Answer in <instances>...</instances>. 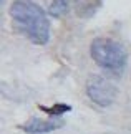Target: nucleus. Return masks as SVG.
Segmentation results:
<instances>
[{
  "instance_id": "f257e3e1",
  "label": "nucleus",
  "mask_w": 131,
  "mask_h": 134,
  "mask_svg": "<svg viewBox=\"0 0 131 134\" xmlns=\"http://www.w3.org/2000/svg\"><path fill=\"white\" fill-rule=\"evenodd\" d=\"M18 33L35 45H46L50 40V22L46 13L33 0H13L8 8Z\"/></svg>"
},
{
  "instance_id": "f03ea898",
  "label": "nucleus",
  "mask_w": 131,
  "mask_h": 134,
  "mask_svg": "<svg viewBox=\"0 0 131 134\" xmlns=\"http://www.w3.org/2000/svg\"><path fill=\"white\" fill-rule=\"evenodd\" d=\"M90 55L93 61L104 71L109 73H121L126 66V50L124 46L116 42L113 38H106V37H99L95 38L90 45Z\"/></svg>"
},
{
  "instance_id": "7ed1b4c3",
  "label": "nucleus",
  "mask_w": 131,
  "mask_h": 134,
  "mask_svg": "<svg viewBox=\"0 0 131 134\" xmlns=\"http://www.w3.org/2000/svg\"><path fill=\"white\" fill-rule=\"evenodd\" d=\"M86 94L95 104L106 108L114 103L118 96V88L104 76L93 75L86 81Z\"/></svg>"
},
{
  "instance_id": "20e7f679",
  "label": "nucleus",
  "mask_w": 131,
  "mask_h": 134,
  "mask_svg": "<svg viewBox=\"0 0 131 134\" xmlns=\"http://www.w3.org/2000/svg\"><path fill=\"white\" fill-rule=\"evenodd\" d=\"M65 122L56 118H50V119H41V118H30L23 124H20V129L27 134H48L56 129H60Z\"/></svg>"
},
{
  "instance_id": "39448f33",
  "label": "nucleus",
  "mask_w": 131,
  "mask_h": 134,
  "mask_svg": "<svg viewBox=\"0 0 131 134\" xmlns=\"http://www.w3.org/2000/svg\"><path fill=\"white\" fill-rule=\"evenodd\" d=\"M101 5V0H73V10L80 18H91Z\"/></svg>"
},
{
  "instance_id": "423d86ee",
  "label": "nucleus",
  "mask_w": 131,
  "mask_h": 134,
  "mask_svg": "<svg viewBox=\"0 0 131 134\" xmlns=\"http://www.w3.org/2000/svg\"><path fill=\"white\" fill-rule=\"evenodd\" d=\"M68 8H70V3H68V0H50L48 12H50L51 17L60 18V17H63V15L68 12Z\"/></svg>"
},
{
  "instance_id": "0eeeda50",
  "label": "nucleus",
  "mask_w": 131,
  "mask_h": 134,
  "mask_svg": "<svg viewBox=\"0 0 131 134\" xmlns=\"http://www.w3.org/2000/svg\"><path fill=\"white\" fill-rule=\"evenodd\" d=\"M40 109L46 111V113H48V114H51V116H60V114H63V113L70 111L71 108L66 106V104H55V106H51V108H43V106H40Z\"/></svg>"
},
{
  "instance_id": "6e6552de",
  "label": "nucleus",
  "mask_w": 131,
  "mask_h": 134,
  "mask_svg": "<svg viewBox=\"0 0 131 134\" xmlns=\"http://www.w3.org/2000/svg\"><path fill=\"white\" fill-rule=\"evenodd\" d=\"M3 2H5V0H0V3H2V5H3Z\"/></svg>"
}]
</instances>
